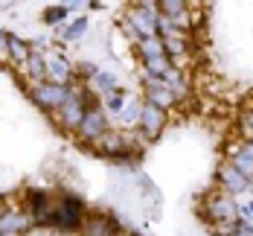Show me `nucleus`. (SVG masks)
I'll list each match as a JSON object with an SVG mask.
<instances>
[{
  "mask_svg": "<svg viewBox=\"0 0 253 236\" xmlns=\"http://www.w3.org/2000/svg\"><path fill=\"white\" fill-rule=\"evenodd\" d=\"M84 236H120V222L111 216H90L82 225Z\"/></svg>",
  "mask_w": 253,
  "mask_h": 236,
  "instance_id": "1a4fd4ad",
  "label": "nucleus"
},
{
  "mask_svg": "<svg viewBox=\"0 0 253 236\" xmlns=\"http://www.w3.org/2000/svg\"><path fill=\"white\" fill-rule=\"evenodd\" d=\"M218 184H221V189L230 192V195H239V192H248V189H251V184L245 181L230 163H224V166L218 169Z\"/></svg>",
  "mask_w": 253,
  "mask_h": 236,
  "instance_id": "9d476101",
  "label": "nucleus"
},
{
  "mask_svg": "<svg viewBox=\"0 0 253 236\" xmlns=\"http://www.w3.org/2000/svg\"><path fill=\"white\" fill-rule=\"evenodd\" d=\"M239 129H242V134H245V140H253V111L242 114V123H239Z\"/></svg>",
  "mask_w": 253,
  "mask_h": 236,
  "instance_id": "412c9836",
  "label": "nucleus"
},
{
  "mask_svg": "<svg viewBox=\"0 0 253 236\" xmlns=\"http://www.w3.org/2000/svg\"><path fill=\"white\" fill-rule=\"evenodd\" d=\"M166 126V111L163 108H157L152 102H143V114H140V134L146 137V140H157L160 137V131Z\"/></svg>",
  "mask_w": 253,
  "mask_h": 236,
  "instance_id": "423d86ee",
  "label": "nucleus"
},
{
  "mask_svg": "<svg viewBox=\"0 0 253 236\" xmlns=\"http://www.w3.org/2000/svg\"><path fill=\"white\" fill-rule=\"evenodd\" d=\"M230 236H253V225L251 222H245V219H239V222L233 225V234Z\"/></svg>",
  "mask_w": 253,
  "mask_h": 236,
  "instance_id": "4be33fe9",
  "label": "nucleus"
},
{
  "mask_svg": "<svg viewBox=\"0 0 253 236\" xmlns=\"http://www.w3.org/2000/svg\"><path fill=\"white\" fill-rule=\"evenodd\" d=\"M47 76H52L50 82H55V85H70L73 67L64 55H47Z\"/></svg>",
  "mask_w": 253,
  "mask_h": 236,
  "instance_id": "9b49d317",
  "label": "nucleus"
},
{
  "mask_svg": "<svg viewBox=\"0 0 253 236\" xmlns=\"http://www.w3.org/2000/svg\"><path fill=\"white\" fill-rule=\"evenodd\" d=\"M157 21H160V12H157V3H137L128 9V24L134 29V38L143 41V38H157Z\"/></svg>",
  "mask_w": 253,
  "mask_h": 236,
  "instance_id": "f257e3e1",
  "label": "nucleus"
},
{
  "mask_svg": "<svg viewBox=\"0 0 253 236\" xmlns=\"http://www.w3.org/2000/svg\"><path fill=\"white\" fill-rule=\"evenodd\" d=\"M242 219H245V222H253V201L242 207Z\"/></svg>",
  "mask_w": 253,
  "mask_h": 236,
  "instance_id": "393cba45",
  "label": "nucleus"
},
{
  "mask_svg": "<svg viewBox=\"0 0 253 236\" xmlns=\"http://www.w3.org/2000/svg\"><path fill=\"white\" fill-rule=\"evenodd\" d=\"M143 88H146V102L157 105L163 111H169L172 105H177V96L166 88L163 79H152V76H143Z\"/></svg>",
  "mask_w": 253,
  "mask_h": 236,
  "instance_id": "0eeeda50",
  "label": "nucleus"
},
{
  "mask_svg": "<svg viewBox=\"0 0 253 236\" xmlns=\"http://www.w3.org/2000/svg\"><path fill=\"white\" fill-rule=\"evenodd\" d=\"M79 137L84 140V143H99L102 137L111 131V123H108V114L102 111L99 105H93V108H87V114H84V120H82V126H79Z\"/></svg>",
  "mask_w": 253,
  "mask_h": 236,
  "instance_id": "7ed1b4c3",
  "label": "nucleus"
},
{
  "mask_svg": "<svg viewBox=\"0 0 253 236\" xmlns=\"http://www.w3.org/2000/svg\"><path fill=\"white\" fill-rule=\"evenodd\" d=\"M35 216L26 210H6L0 213V236H12V234H29L35 228Z\"/></svg>",
  "mask_w": 253,
  "mask_h": 236,
  "instance_id": "39448f33",
  "label": "nucleus"
},
{
  "mask_svg": "<svg viewBox=\"0 0 253 236\" xmlns=\"http://www.w3.org/2000/svg\"><path fill=\"white\" fill-rule=\"evenodd\" d=\"M29 52H32V44H26V41H18V38L12 35V41H9V58H12V61H18V64H26Z\"/></svg>",
  "mask_w": 253,
  "mask_h": 236,
  "instance_id": "dca6fc26",
  "label": "nucleus"
},
{
  "mask_svg": "<svg viewBox=\"0 0 253 236\" xmlns=\"http://www.w3.org/2000/svg\"><path fill=\"white\" fill-rule=\"evenodd\" d=\"M227 163L253 187V160H251V157H245L242 152H239V149H236V152H230V160H227Z\"/></svg>",
  "mask_w": 253,
  "mask_h": 236,
  "instance_id": "2eb2a0df",
  "label": "nucleus"
},
{
  "mask_svg": "<svg viewBox=\"0 0 253 236\" xmlns=\"http://www.w3.org/2000/svg\"><path fill=\"white\" fill-rule=\"evenodd\" d=\"M126 94H123V91H111V94H108V96H105V111H108V114H114V117H120V114H123V108H126Z\"/></svg>",
  "mask_w": 253,
  "mask_h": 236,
  "instance_id": "f3484780",
  "label": "nucleus"
},
{
  "mask_svg": "<svg viewBox=\"0 0 253 236\" xmlns=\"http://www.w3.org/2000/svg\"><path fill=\"white\" fill-rule=\"evenodd\" d=\"M207 219L215 225V222H227V225H236L242 219V207L236 204V198L230 192H215L207 198Z\"/></svg>",
  "mask_w": 253,
  "mask_h": 236,
  "instance_id": "f03ea898",
  "label": "nucleus"
},
{
  "mask_svg": "<svg viewBox=\"0 0 253 236\" xmlns=\"http://www.w3.org/2000/svg\"><path fill=\"white\" fill-rule=\"evenodd\" d=\"M163 47H166V55H186V38L183 32L180 35H172V38H163Z\"/></svg>",
  "mask_w": 253,
  "mask_h": 236,
  "instance_id": "6ab92c4d",
  "label": "nucleus"
},
{
  "mask_svg": "<svg viewBox=\"0 0 253 236\" xmlns=\"http://www.w3.org/2000/svg\"><path fill=\"white\" fill-rule=\"evenodd\" d=\"M67 15H70L67 3H64V6H55V9H47V12H44V24H58V21H64Z\"/></svg>",
  "mask_w": 253,
  "mask_h": 236,
  "instance_id": "aec40b11",
  "label": "nucleus"
},
{
  "mask_svg": "<svg viewBox=\"0 0 253 236\" xmlns=\"http://www.w3.org/2000/svg\"><path fill=\"white\" fill-rule=\"evenodd\" d=\"M26 73H29V79H35V82H38V85H41V82H47V55H44V52H38L35 50V47H32V52H29V58H26Z\"/></svg>",
  "mask_w": 253,
  "mask_h": 236,
  "instance_id": "f8f14e48",
  "label": "nucleus"
},
{
  "mask_svg": "<svg viewBox=\"0 0 253 236\" xmlns=\"http://www.w3.org/2000/svg\"><path fill=\"white\" fill-rule=\"evenodd\" d=\"M239 152H242L245 157H251V160H253V140H245V143L239 146Z\"/></svg>",
  "mask_w": 253,
  "mask_h": 236,
  "instance_id": "b1692460",
  "label": "nucleus"
},
{
  "mask_svg": "<svg viewBox=\"0 0 253 236\" xmlns=\"http://www.w3.org/2000/svg\"><path fill=\"white\" fill-rule=\"evenodd\" d=\"M70 96V85H55V82H41L32 88V99L44 111H58Z\"/></svg>",
  "mask_w": 253,
  "mask_h": 236,
  "instance_id": "20e7f679",
  "label": "nucleus"
},
{
  "mask_svg": "<svg viewBox=\"0 0 253 236\" xmlns=\"http://www.w3.org/2000/svg\"><path fill=\"white\" fill-rule=\"evenodd\" d=\"M9 41H12V35L6 29H0V61L9 58Z\"/></svg>",
  "mask_w": 253,
  "mask_h": 236,
  "instance_id": "5701e85b",
  "label": "nucleus"
},
{
  "mask_svg": "<svg viewBox=\"0 0 253 236\" xmlns=\"http://www.w3.org/2000/svg\"><path fill=\"white\" fill-rule=\"evenodd\" d=\"M90 88L96 91V94H111V91H120V79L114 76V73H105V70H96L93 76H90Z\"/></svg>",
  "mask_w": 253,
  "mask_h": 236,
  "instance_id": "ddd939ff",
  "label": "nucleus"
},
{
  "mask_svg": "<svg viewBox=\"0 0 253 236\" xmlns=\"http://www.w3.org/2000/svg\"><path fill=\"white\" fill-rule=\"evenodd\" d=\"M157 12H160L163 18H169L180 32L189 29V12H186V3H183V0H160V3H157Z\"/></svg>",
  "mask_w": 253,
  "mask_h": 236,
  "instance_id": "6e6552de",
  "label": "nucleus"
},
{
  "mask_svg": "<svg viewBox=\"0 0 253 236\" xmlns=\"http://www.w3.org/2000/svg\"><path fill=\"white\" fill-rule=\"evenodd\" d=\"M140 114H143V99H128L123 114H120L123 129H137L140 126Z\"/></svg>",
  "mask_w": 253,
  "mask_h": 236,
  "instance_id": "4468645a",
  "label": "nucleus"
},
{
  "mask_svg": "<svg viewBox=\"0 0 253 236\" xmlns=\"http://www.w3.org/2000/svg\"><path fill=\"white\" fill-rule=\"evenodd\" d=\"M84 29H87V18H76L73 24H67L61 29V38H64V41H79V38L84 35Z\"/></svg>",
  "mask_w": 253,
  "mask_h": 236,
  "instance_id": "a211bd4d",
  "label": "nucleus"
}]
</instances>
